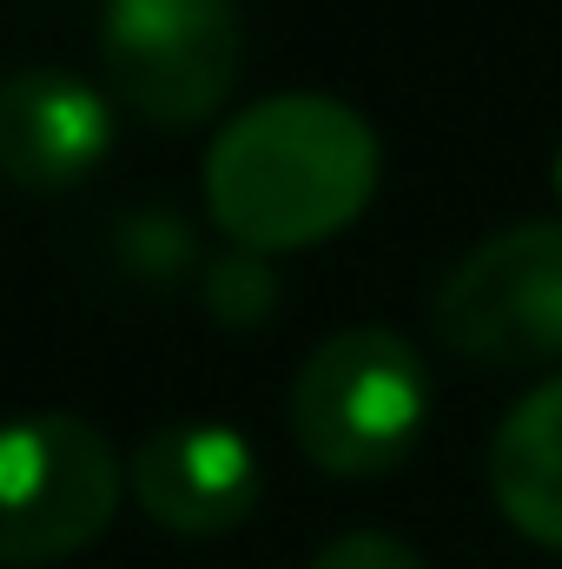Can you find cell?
<instances>
[{
  "label": "cell",
  "mask_w": 562,
  "mask_h": 569,
  "mask_svg": "<svg viewBox=\"0 0 562 569\" xmlns=\"http://www.w3.org/2000/svg\"><path fill=\"white\" fill-rule=\"evenodd\" d=\"M378 133L331 93H272L219 127L205 212L245 252H304L344 232L378 192Z\"/></svg>",
  "instance_id": "obj_1"
},
{
  "label": "cell",
  "mask_w": 562,
  "mask_h": 569,
  "mask_svg": "<svg viewBox=\"0 0 562 569\" xmlns=\"http://www.w3.org/2000/svg\"><path fill=\"white\" fill-rule=\"evenodd\" d=\"M291 443L331 477H384L430 430V371L418 345L384 325L331 331L284 405Z\"/></svg>",
  "instance_id": "obj_2"
},
{
  "label": "cell",
  "mask_w": 562,
  "mask_h": 569,
  "mask_svg": "<svg viewBox=\"0 0 562 569\" xmlns=\"http://www.w3.org/2000/svg\"><path fill=\"white\" fill-rule=\"evenodd\" d=\"M127 497L113 437L67 411L0 425V563H67L107 537Z\"/></svg>",
  "instance_id": "obj_3"
},
{
  "label": "cell",
  "mask_w": 562,
  "mask_h": 569,
  "mask_svg": "<svg viewBox=\"0 0 562 569\" xmlns=\"http://www.w3.org/2000/svg\"><path fill=\"white\" fill-rule=\"evenodd\" d=\"M245 60L239 0H107L100 67L145 127H205Z\"/></svg>",
  "instance_id": "obj_4"
},
{
  "label": "cell",
  "mask_w": 562,
  "mask_h": 569,
  "mask_svg": "<svg viewBox=\"0 0 562 569\" xmlns=\"http://www.w3.org/2000/svg\"><path fill=\"white\" fill-rule=\"evenodd\" d=\"M430 325L470 365L562 358V219H523L470 246L436 284Z\"/></svg>",
  "instance_id": "obj_5"
},
{
  "label": "cell",
  "mask_w": 562,
  "mask_h": 569,
  "mask_svg": "<svg viewBox=\"0 0 562 569\" xmlns=\"http://www.w3.org/2000/svg\"><path fill=\"white\" fill-rule=\"evenodd\" d=\"M133 503L172 537H225L259 510L265 463L232 425H165L127 463Z\"/></svg>",
  "instance_id": "obj_6"
},
{
  "label": "cell",
  "mask_w": 562,
  "mask_h": 569,
  "mask_svg": "<svg viewBox=\"0 0 562 569\" xmlns=\"http://www.w3.org/2000/svg\"><path fill=\"white\" fill-rule=\"evenodd\" d=\"M113 152V107L73 67H20L0 80V172L27 192H73Z\"/></svg>",
  "instance_id": "obj_7"
},
{
  "label": "cell",
  "mask_w": 562,
  "mask_h": 569,
  "mask_svg": "<svg viewBox=\"0 0 562 569\" xmlns=\"http://www.w3.org/2000/svg\"><path fill=\"white\" fill-rule=\"evenodd\" d=\"M496 510L530 537L562 550V378L523 391L490 437Z\"/></svg>",
  "instance_id": "obj_8"
},
{
  "label": "cell",
  "mask_w": 562,
  "mask_h": 569,
  "mask_svg": "<svg viewBox=\"0 0 562 569\" xmlns=\"http://www.w3.org/2000/svg\"><path fill=\"white\" fill-rule=\"evenodd\" d=\"M113 259H120V272H133L140 284H159V291L192 279V272H205L199 266V232L172 206H133V212H120L113 219Z\"/></svg>",
  "instance_id": "obj_9"
},
{
  "label": "cell",
  "mask_w": 562,
  "mask_h": 569,
  "mask_svg": "<svg viewBox=\"0 0 562 569\" xmlns=\"http://www.w3.org/2000/svg\"><path fill=\"white\" fill-rule=\"evenodd\" d=\"M199 305L212 311V325L252 331V325H265V318L279 311V272L265 266V252L232 246V252L205 259V272H199Z\"/></svg>",
  "instance_id": "obj_10"
},
{
  "label": "cell",
  "mask_w": 562,
  "mask_h": 569,
  "mask_svg": "<svg viewBox=\"0 0 562 569\" xmlns=\"http://www.w3.org/2000/svg\"><path fill=\"white\" fill-rule=\"evenodd\" d=\"M304 569H423V557L404 537H391V530H344Z\"/></svg>",
  "instance_id": "obj_11"
},
{
  "label": "cell",
  "mask_w": 562,
  "mask_h": 569,
  "mask_svg": "<svg viewBox=\"0 0 562 569\" xmlns=\"http://www.w3.org/2000/svg\"><path fill=\"white\" fill-rule=\"evenodd\" d=\"M556 192H562V146H556Z\"/></svg>",
  "instance_id": "obj_12"
}]
</instances>
